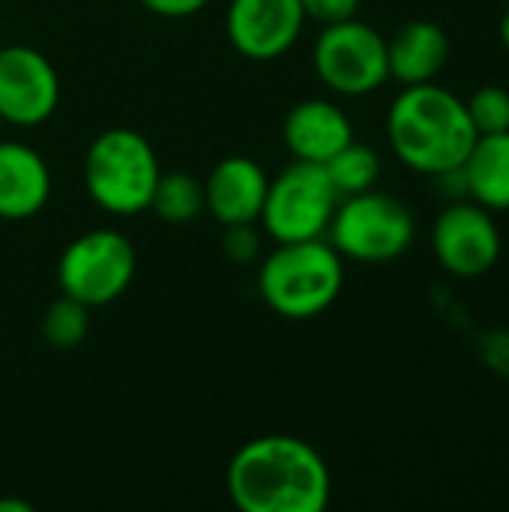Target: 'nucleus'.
I'll list each match as a JSON object with an SVG mask.
<instances>
[{
  "instance_id": "obj_1",
  "label": "nucleus",
  "mask_w": 509,
  "mask_h": 512,
  "mask_svg": "<svg viewBox=\"0 0 509 512\" xmlns=\"http://www.w3.org/2000/svg\"><path fill=\"white\" fill-rule=\"evenodd\" d=\"M228 495L243 512H324L333 477L324 456L294 435H261L228 462Z\"/></svg>"
},
{
  "instance_id": "obj_2",
  "label": "nucleus",
  "mask_w": 509,
  "mask_h": 512,
  "mask_svg": "<svg viewBox=\"0 0 509 512\" xmlns=\"http://www.w3.org/2000/svg\"><path fill=\"white\" fill-rule=\"evenodd\" d=\"M387 138L402 165L435 180L462 168L477 141V129L465 99L438 81H426L402 87L393 99L387 111Z\"/></svg>"
},
{
  "instance_id": "obj_3",
  "label": "nucleus",
  "mask_w": 509,
  "mask_h": 512,
  "mask_svg": "<svg viewBox=\"0 0 509 512\" xmlns=\"http://www.w3.org/2000/svg\"><path fill=\"white\" fill-rule=\"evenodd\" d=\"M345 285V258L330 240L279 243L258 270L261 300L282 318L306 321L327 312Z\"/></svg>"
},
{
  "instance_id": "obj_4",
  "label": "nucleus",
  "mask_w": 509,
  "mask_h": 512,
  "mask_svg": "<svg viewBox=\"0 0 509 512\" xmlns=\"http://www.w3.org/2000/svg\"><path fill=\"white\" fill-rule=\"evenodd\" d=\"M162 168L153 144L126 126L99 132L84 156V189L90 201L111 216H138L150 210Z\"/></svg>"
},
{
  "instance_id": "obj_5",
  "label": "nucleus",
  "mask_w": 509,
  "mask_h": 512,
  "mask_svg": "<svg viewBox=\"0 0 509 512\" xmlns=\"http://www.w3.org/2000/svg\"><path fill=\"white\" fill-rule=\"evenodd\" d=\"M417 234L414 213L405 201L387 192H357L336 204L327 240L342 258L360 264H387L402 258Z\"/></svg>"
},
{
  "instance_id": "obj_6",
  "label": "nucleus",
  "mask_w": 509,
  "mask_h": 512,
  "mask_svg": "<svg viewBox=\"0 0 509 512\" xmlns=\"http://www.w3.org/2000/svg\"><path fill=\"white\" fill-rule=\"evenodd\" d=\"M336 204L339 192L330 183L324 165L294 159L270 180L258 222L276 243L318 240L327 237Z\"/></svg>"
},
{
  "instance_id": "obj_7",
  "label": "nucleus",
  "mask_w": 509,
  "mask_h": 512,
  "mask_svg": "<svg viewBox=\"0 0 509 512\" xmlns=\"http://www.w3.org/2000/svg\"><path fill=\"white\" fill-rule=\"evenodd\" d=\"M312 66L333 93L369 96L390 78L387 39L357 15L324 24L312 48Z\"/></svg>"
},
{
  "instance_id": "obj_8",
  "label": "nucleus",
  "mask_w": 509,
  "mask_h": 512,
  "mask_svg": "<svg viewBox=\"0 0 509 512\" xmlns=\"http://www.w3.org/2000/svg\"><path fill=\"white\" fill-rule=\"evenodd\" d=\"M135 249L126 234L96 228L75 237L57 264V285L84 306H108L126 294L135 279Z\"/></svg>"
},
{
  "instance_id": "obj_9",
  "label": "nucleus",
  "mask_w": 509,
  "mask_h": 512,
  "mask_svg": "<svg viewBox=\"0 0 509 512\" xmlns=\"http://www.w3.org/2000/svg\"><path fill=\"white\" fill-rule=\"evenodd\" d=\"M501 231L492 210L471 198L447 204L432 225V252L438 264L459 279L486 276L501 258Z\"/></svg>"
},
{
  "instance_id": "obj_10",
  "label": "nucleus",
  "mask_w": 509,
  "mask_h": 512,
  "mask_svg": "<svg viewBox=\"0 0 509 512\" xmlns=\"http://www.w3.org/2000/svg\"><path fill=\"white\" fill-rule=\"evenodd\" d=\"M60 102V78L51 60L30 45L0 48V117L9 126H39Z\"/></svg>"
},
{
  "instance_id": "obj_11",
  "label": "nucleus",
  "mask_w": 509,
  "mask_h": 512,
  "mask_svg": "<svg viewBox=\"0 0 509 512\" xmlns=\"http://www.w3.org/2000/svg\"><path fill=\"white\" fill-rule=\"evenodd\" d=\"M306 24L300 0H231L225 12V30L249 60H276L294 48Z\"/></svg>"
},
{
  "instance_id": "obj_12",
  "label": "nucleus",
  "mask_w": 509,
  "mask_h": 512,
  "mask_svg": "<svg viewBox=\"0 0 509 512\" xmlns=\"http://www.w3.org/2000/svg\"><path fill=\"white\" fill-rule=\"evenodd\" d=\"M270 177L249 156H225L204 180V210L222 225H246L261 219Z\"/></svg>"
},
{
  "instance_id": "obj_13",
  "label": "nucleus",
  "mask_w": 509,
  "mask_h": 512,
  "mask_svg": "<svg viewBox=\"0 0 509 512\" xmlns=\"http://www.w3.org/2000/svg\"><path fill=\"white\" fill-rule=\"evenodd\" d=\"M282 141L294 159L324 165L345 144L354 141V126H351V117L336 102L303 99L285 114Z\"/></svg>"
},
{
  "instance_id": "obj_14",
  "label": "nucleus",
  "mask_w": 509,
  "mask_h": 512,
  "mask_svg": "<svg viewBox=\"0 0 509 512\" xmlns=\"http://www.w3.org/2000/svg\"><path fill=\"white\" fill-rule=\"evenodd\" d=\"M51 198V168L24 141L0 138V219L21 222L36 216Z\"/></svg>"
},
{
  "instance_id": "obj_15",
  "label": "nucleus",
  "mask_w": 509,
  "mask_h": 512,
  "mask_svg": "<svg viewBox=\"0 0 509 512\" xmlns=\"http://www.w3.org/2000/svg\"><path fill=\"white\" fill-rule=\"evenodd\" d=\"M450 60V39L441 24L417 18L402 24L393 39H387L390 78L402 87L435 81Z\"/></svg>"
},
{
  "instance_id": "obj_16",
  "label": "nucleus",
  "mask_w": 509,
  "mask_h": 512,
  "mask_svg": "<svg viewBox=\"0 0 509 512\" xmlns=\"http://www.w3.org/2000/svg\"><path fill=\"white\" fill-rule=\"evenodd\" d=\"M465 195L492 213L509 210V132L477 135L468 159L462 162Z\"/></svg>"
},
{
  "instance_id": "obj_17",
  "label": "nucleus",
  "mask_w": 509,
  "mask_h": 512,
  "mask_svg": "<svg viewBox=\"0 0 509 512\" xmlns=\"http://www.w3.org/2000/svg\"><path fill=\"white\" fill-rule=\"evenodd\" d=\"M150 210L168 225H186L204 213V183L186 171H162L153 189Z\"/></svg>"
},
{
  "instance_id": "obj_18",
  "label": "nucleus",
  "mask_w": 509,
  "mask_h": 512,
  "mask_svg": "<svg viewBox=\"0 0 509 512\" xmlns=\"http://www.w3.org/2000/svg\"><path fill=\"white\" fill-rule=\"evenodd\" d=\"M324 171H327L330 183L336 186L339 198H345V195L375 189L378 174H381V159L372 147L351 141L333 159L324 162Z\"/></svg>"
},
{
  "instance_id": "obj_19",
  "label": "nucleus",
  "mask_w": 509,
  "mask_h": 512,
  "mask_svg": "<svg viewBox=\"0 0 509 512\" xmlns=\"http://www.w3.org/2000/svg\"><path fill=\"white\" fill-rule=\"evenodd\" d=\"M90 330V306L75 297H57L42 315V339L57 351H72L87 339Z\"/></svg>"
},
{
  "instance_id": "obj_20",
  "label": "nucleus",
  "mask_w": 509,
  "mask_h": 512,
  "mask_svg": "<svg viewBox=\"0 0 509 512\" xmlns=\"http://www.w3.org/2000/svg\"><path fill=\"white\" fill-rule=\"evenodd\" d=\"M468 117L477 129V135H498L509 132V90L498 84H486L474 90V96L465 102Z\"/></svg>"
},
{
  "instance_id": "obj_21",
  "label": "nucleus",
  "mask_w": 509,
  "mask_h": 512,
  "mask_svg": "<svg viewBox=\"0 0 509 512\" xmlns=\"http://www.w3.org/2000/svg\"><path fill=\"white\" fill-rule=\"evenodd\" d=\"M225 255L237 264H249L252 258H258L261 240L252 228V222L246 225H225V237H222Z\"/></svg>"
},
{
  "instance_id": "obj_22",
  "label": "nucleus",
  "mask_w": 509,
  "mask_h": 512,
  "mask_svg": "<svg viewBox=\"0 0 509 512\" xmlns=\"http://www.w3.org/2000/svg\"><path fill=\"white\" fill-rule=\"evenodd\" d=\"M306 18L321 21V24H333V21H345L354 18L360 9V0H300Z\"/></svg>"
},
{
  "instance_id": "obj_23",
  "label": "nucleus",
  "mask_w": 509,
  "mask_h": 512,
  "mask_svg": "<svg viewBox=\"0 0 509 512\" xmlns=\"http://www.w3.org/2000/svg\"><path fill=\"white\" fill-rule=\"evenodd\" d=\"M138 3L159 18H189L201 12L210 0H138Z\"/></svg>"
},
{
  "instance_id": "obj_24",
  "label": "nucleus",
  "mask_w": 509,
  "mask_h": 512,
  "mask_svg": "<svg viewBox=\"0 0 509 512\" xmlns=\"http://www.w3.org/2000/svg\"><path fill=\"white\" fill-rule=\"evenodd\" d=\"M33 507L27 501H12V498H0V512H30Z\"/></svg>"
},
{
  "instance_id": "obj_25",
  "label": "nucleus",
  "mask_w": 509,
  "mask_h": 512,
  "mask_svg": "<svg viewBox=\"0 0 509 512\" xmlns=\"http://www.w3.org/2000/svg\"><path fill=\"white\" fill-rule=\"evenodd\" d=\"M501 42H504V48L509 51V6L507 12H504V18H501Z\"/></svg>"
},
{
  "instance_id": "obj_26",
  "label": "nucleus",
  "mask_w": 509,
  "mask_h": 512,
  "mask_svg": "<svg viewBox=\"0 0 509 512\" xmlns=\"http://www.w3.org/2000/svg\"><path fill=\"white\" fill-rule=\"evenodd\" d=\"M3 126H6V123H3V117H0V129H3Z\"/></svg>"
}]
</instances>
